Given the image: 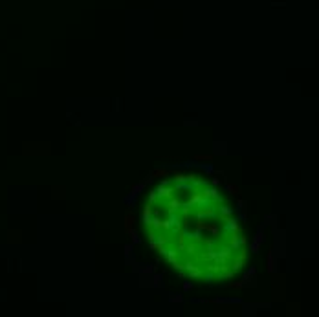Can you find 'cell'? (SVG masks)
Listing matches in <instances>:
<instances>
[{
  "label": "cell",
  "mask_w": 319,
  "mask_h": 317,
  "mask_svg": "<svg viewBox=\"0 0 319 317\" xmlns=\"http://www.w3.org/2000/svg\"><path fill=\"white\" fill-rule=\"evenodd\" d=\"M143 226L151 246L182 275L200 280L231 277L244 259V237L215 183L174 174L149 194Z\"/></svg>",
  "instance_id": "obj_1"
}]
</instances>
